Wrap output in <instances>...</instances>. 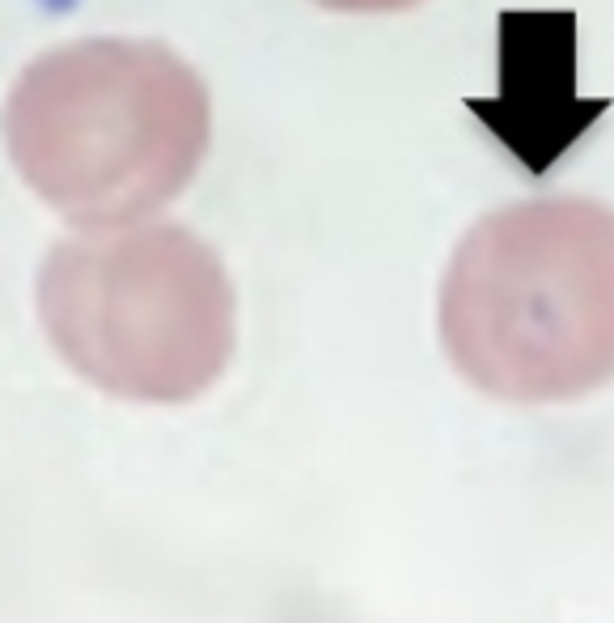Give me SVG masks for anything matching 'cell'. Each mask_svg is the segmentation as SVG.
I'll return each instance as SVG.
<instances>
[{
  "label": "cell",
  "instance_id": "obj_1",
  "mask_svg": "<svg viewBox=\"0 0 614 623\" xmlns=\"http://www.w3.org/2000/svg\"><path fill=\"white\" fill-rule=\"evenodd\" d=\"M441 344L504 403H568L614 382V208L555 195L475 221L441 284Z\"/></svg>",
  "mask_w": 614,
  "mask_h": 623
},
{
  "label": "cell",
  "instance_id": "obj_2",
  "mask_svg": "<svg viewBox=\"0 0 614 623\" xmlns=\"http://www.w3.org/2000/svg\"><path fill=\"white\" fill-rule=\"evenodd\" d=\"M5 140L26 187L77 225H123L170 204L200 174L212 102L161 43L81 39L17 77Z\"/></svg>",
  "mask_w": 614,
  "mask_h": 623
},
{
  "label": "cell",
  "instance_id": "obj_3",
  "mask_svg": "<svg viewBox=\"0 0 614 623\" xmlns=\"http://www.w3.org/2000/svg\"><path fill=\"white\" fill-rule=\"evenodd\" d=\"M51 348L128 403H191L233 356V284L183 225L106 229L51 246L39 272Z\"/></svg>",
  "mask_w": 614,
  "mask_h": 623
},
{
  "label": "cell",
  "instance_id": "obj_4",
  "mask_svg": "<svg viewBox=\"0 0 614 623\" xmlns=\"http://www.w3.org/2000/svg\"><path fill=\"white\" fill-rule=\"evenodd\" d=\"M322 9H335V13H399V9H411L420 0H314Z\"/></svg>",
  "mask_w": 614,
  "mask_h": 623
}]
</instances>
